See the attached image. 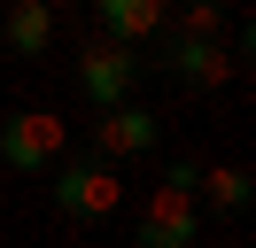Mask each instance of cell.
Returning a JSON list of instances; mask_svg holds the SVG:
<instances>
[{
    "label": "cell",
    "mask_w": 256,
    "mask_h": 248,
    "mask_svg": "<svg viewBox=\"0 0 256 248\" xmlns=\"http://www.w3.org/2000/svg\"><path fill=\"white\" fill-rule=\"evenodd\" d=\"M94 24H101V39L140 46V39L163 31V0H94Z\"/></svg>",
    "instance_id": "cell-7"
},
{
    "label": "cell",
    "mask_w": 256,
    "mask_h": 248,
    "mask_svg": "<svg viewBox=\"0 0 256 248\" xmlns=\"http://www.w3.org/2000/svg\"><path fill=\"white\" fill-rule=\"evenodd\" d=\"M163 70H171L186 93H210V86L233 78V54H225L218 39H171V46H163Z\"/></svg>",
    "instance_id": "cell-5"
},
{
    "label": "cell",
    "mask_w": 256,
    "mask_h": 248,
    "mask_svg": "<svg viewBox=\"0 0 256 248\" xmlns=\"http://www.w3.org/2000/svg\"><path fill=\"white\" fill-rule=\"evenodd\" d=\"M86 140H94V155H148V148L163 140V124L148 116V108L124 101V108H101V124H94Z\"/></svg>",
    "instance_id": "cell-6"
},
{
    "label": "cell",
    "mask_w": 256,
    "mask_h": 248,
    "mask_svg": "<svg viewBox=\"0 0 256 248\" xmlns=\"http://www.w3.org/2000/svg\"><path fill=\"white\" fill-rule=\"evenodd\" d=\"M62 140H70V124L54 116V108H16V116L0 124V163L8 170H54V155H62Z\"/></svg>",
    "instance_id": "cell-2"
},
{
    "label": "cell",
    "mask_w": 256,
    "mask_h": 248,
    "mask_svg": "<svg viewBox=\"0 0 256 248\" xmlns=\"http://www.w3.org/2000/svg\"><path fill=\"white\" fill-rule=\"evenodd\" d=\"M202 240V194L194 186H156L140 210V248H194Z\"/></svg>",
    "instance_id": "cell-3"
},
{
    "label": "cell",
    "mask_w": 256,
    "mask_h": 248,
    "mask_svg": "<svg viewBox=\"0 0 256 248\" xmlns=\"http://www.w3.org/2000/svg\"><path fill=\"white\" fill-rule=\"evenodd\" d=\"M194 186H210V210H225V217L248 210V170H240V163H210Z\"/></svg>",
    "instance_id": "cell-9"
},
{
    "label": "cell",
    "mask_w": 256,
    "mask_h": 248,
    "mask_svg": "<svg viewBox=\"0 0 256 248\" xmlns=\"http://www.w3.org/2000/svg\"><path fill=\"white\" fill-rule=\"evenodd\" d=\"M218 31H225V0H186L178 39H218Z\"/></svg>",
    "instance_id": "cell-10"
},
{
    "label": "cell",
    "mask_w": 256,
    "mask_h": 248,
    "mask_svg": "<svg viewBox=\"0 0 256 248\" xmlns=\"http://www.w3.org/2000/svg\"><path fill=\"white\" fill-rule=\"evenodd\" d=\"M0 39L16 46V54H47V46H54V8L16 0V8H8V24H0Z\"/></svg>",
    "instance_id": "cell-8"
},
{
    "label": "cell",
    "mask_w": 256,
    "mask_h": 248,
    "mask_svg": "<svg viewBox=\"0 0 256 248\" xmlns=\"http://www.w3.org/2000/svg\"><path fill=\"white\" fill-rule=\"evenodd\" d=\"M39 8H86V0H39Z\"/></svg>",
    "instance_id": "cell-11"
},
{
    "label": "cell",
    "mask_w": 256,
    "mask_h": 248,
    "mask_svg": "<svg viewBox=\"0 0 256 248\" xmlns=\"http://www.w3.org/2000/svg\"><path fill=\"white\" fill-rule=\"evenodd\" d=\"M132 86H140V54L116 39H78V93L94 108H124Z\"/></svg>",
    "instance_id": "cell-1"
},
{
    "label": "cell",
    "mask_w": 256,
    "mask_h": 248,
    "mask_svg": "<svg viewBox=\"0 0 256 248\" xmlns=\"http://www.w3.org/2000/svg\"><path fill=\"white\" fill-rule=\"evenodd\" d=\"M116 202H124V178H116L101 155H94V163H62V170H54V210H62V217H109Z\"/></svg>",
    "instance_id": "cell-4"
}]
</instances>
